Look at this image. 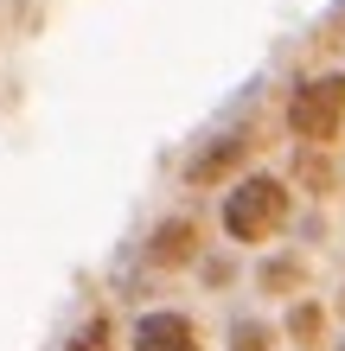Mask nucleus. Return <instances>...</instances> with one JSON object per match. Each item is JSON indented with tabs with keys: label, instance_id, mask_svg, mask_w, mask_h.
Listing matches in <instances>:
<instances>
[{
	"label": "nucleus",
	"instance_id": "nucleus-9",
	"mask_svg": "<svg viewBox=\"0 0 345 351\" xmlns=\"http://www.w3.org/2000/svg\"><path fill=\"white\" fill-rule=\"evenodd\" d=\"M275 339L281 332H275L269 319H237L230 326V351H275Z\"/></svg>",
	"mask_w": 345,
	"mask_h": 351
},
{
	"label": "nucleus",
	"instance_id": "nucleus-2",
	"mask_svg": "<svg viewBox=\"0 0 345 351\" xmlns=\"http://www.w3.org/2000/svg\"><path fill=\"white\" fill-rule=\"evenodd\" d=\"M281 128H288L300 147H339L345 134V71H307L288 84V102H281Z\"/></svg>",
	"mask_w": 345,
	"mask_h": 351
},
{
	"label": "nucleus",
	"instance_id": "nucleus-11",
	"mask_svg": "<svg viewBox=\"0 0 345 351\" xmlns=\"http://www.w3.org/2000/svg\"><path fill=\"white\" fill-rule=\"evenodd\" d=\"M71 351H115V332H109V319H96V326H84V332L71 339Z\"/></svg>",
	"mask_w": 345,
	"mask_h": 351
},
{
	"label": "nucleus",
	"instance_id": "nucleus-4",
	"mask_svg": "<svg viewBox=\"0 0 345 351\" xmlns=\"http://www.w3.org/2000/svg\"><path fill=\"white\" fill-rule=\"evenodd\" d=\"M198 256H205V223H198L192 211H167V217L147 230V262L167 268V275L198 268Z\"/></svg>",
	"mask_w": 345,
	"mask_h": 351
},
{
	"label": "nucleus",
	"instance_id": "nucleus-3",
	"mask_svg": "<svg viewBox=\"0 0 345 351\" xmlns=\"http://www.w3.org/2000/svg\"><path fill=\"white\" fill-rule=\"evenodd\" d=\"M250 154H256V134H250V128L211 134L205 147L186 160V185H192V192H217V185H230V179L250 173Z\"/></svg>",
	"mask_w": 345,
	"mask_h": 351
},
{
	"label": "nucleus",
	"instance_id": "nucleus-1",
	"mask_svg": "<svg viewBox=\"0 0 345 351\" xmlns=\"http://www.w3.org/2000/svg\"><path fill=\"white\" fill-rule=\"evenodd\" d=\"M294 217V179L275 167H250L243 179H230L224 204H217V230H224L237 250H262L288 230Z\"/></svg>",
	"mask_w": 345,
	"mask_h": 351
},
{
	"label": "nucleus",
	"instance_id": "nucleus-12",
	"mask_svg": "<svg viewBox=\"0 0 345 351\" xmlns=\"http://www.w3.org/2000/svg\"><path fill=\"white\" fill-rule=\"evenodd\" d=\"M339 351H345V339H339Z\"/></svg>",
	"mask_w": 345,
	"mask_h": 351
},
{
	"label": "nucleus",
	"instance_id": "nucleus-5",
	"mask_svg": "<svg viewBox=\"0 0 345 351\" xmlns=\"http://www.w3.org/2000/svg\"><path fill=\"white\" fill-rule=\"evenodd\" d=\"M134 351H198V319L173 313V306H154V313L134 319Z\"/></svg>",
	"mask_w": 345,
	"mask_h": 351
},
{
	"label": "nucleus",
	"instance_id": "nucleus-10",
	"mask_svg": "<svg viewBox=\"0 0 345 351\" xmlns=\"http://www.w3.org/2000/svg\"><path fill=\"white\" fill-rule=\"evenodd\" d=\"M198 275H205L211 294H224V287L237 281V262H230V256H198Z\"/></svg>",
	"mask_w": 345,
	"mask_h": 351
},
{
	"label": "nucleus",
	"instance_id": "nucleus-7",
	"mask_svg": "<svg viewBox=\"0 0 345 351\" xmlns=\"http://www.w3.org/2000/svg\"><path fill=\"white\" fill-rule=\"evenodd\" d=\"M281 173H288V179H294V192H307V198H333L339 185H345L333 147H294V160H288Z\"/></svg>",
	"mask_w": 345,
	"mask_h": 351
},
{
	"label": "nucleus",
	"instance_id": "nucleus-6",
	"mask_svg": "<svg viewBox=\"0 0 345 351\" xmlns=\"http://www.w3.org/2000/svg\"><path fill=\"white\" fill-rule=\"evenodd\" d=\"M256 287L269 300H300L313 287V262L300 256V250H275V256H262L256 262Z\"/></svg>",
	"mask_w": 345,
	"mask_h": 351
},
{
	"label": "nucleus",
	"instance_id": "nucleus-8",
	"mask_svg": "<svg viewBox=\"0 0 345 351\" xmlns=\"http://www.w3.org/2000/svg\"><path fill=\"white\" fill-rule=\"evenodd\" d=\"M281 339H288V345H300V351H326V339H333V313H326V300H320V294L288 300Z\"/></svg>",
	"mask_w": 345,
	"mask_h": 351
}]
</instances>
